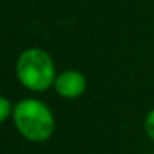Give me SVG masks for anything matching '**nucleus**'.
<instances>
[{
  "instance_id": "1",
  "label": "nucleus",
  "mask_w": 154,
  "mask_h": 154,
  "mask_svg": "<svg viewBox=\"0 0 154 154\" xmlns=\"http://www.w3.org/2000/svg\"><path fill=\"white\" fill-rule=\"evenodd\" d=\"M14 123L18 133L32 143L50 139L55 131V118L51 109L40 100H20L14 108Z\"/></svg>"
},
{
  "instance_id": "2",
  "label": "nucleus",
  "mask_w": 154,
  "mask_h": 154,
  "mask_svg": "<svg viewBox=\"0 0 154 154\" xmlns=\"http://www.w3.org/2000/svg\"><path fill=\"white\" fill-rule=\"evenodd\" d=\"M17 78L27 90L43 93L55 86L57 68L53 58L42 48H27L22 51L15 65Z\"/></svg>"
},
{
  "instance_id": "3",
  "label": "nucleus",
  "mask_w": 154,
  "mask_h": 154,
  "mask_svg": "<svg viewBox=\"0 0 154 154\" xmlns=\"http://www.w3.org/2000/svg\"><path fill=\"white\" fill-rule=\"evenodd\" d=\"M53 88L61 98L75 100L86 91V78L76 70H66L57 76Z\"/></svg>"
},
{
  "instance_id": "4",
  "label": "nucleus",
  "mask_w": 154,
  "mask_h": 154,
  "mask_svg": "<svg viewBox=\"0 0 154 154\" xmlns=\"http://www.w3.org/2000/svg\"><path fill=\"white\" fill-rule=\"evenodd\" d=\"M14 108L15 106L10 103L8 98H5V96L0 98V121H2V123H5V121L14 114Z\"/></svg>"
},
{
  "instance_id": "5",
  "label": "nucleus",
  "mask_w": 154,
  "mask_h": 154,
  "mask_svg": "<svg viewBox=\"0 0 154 154\" xmlns=\"http://www.w3.org/2000/svg\"><path fill=\"white\" fill-rule=\"evenodd\" d=\"M144 131L149 136V139L154 143V109H151L144 119Z\"/></svg>"
}]
</instances>
